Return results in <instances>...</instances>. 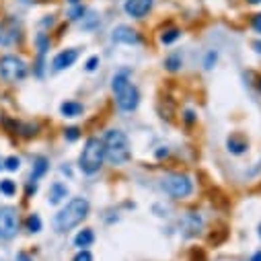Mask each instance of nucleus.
<instances>
[{
	"label": "nucleus",
	"mask_w": 261,
	"mask_h": 261,
	"mask_svg": "<svg viewBox=\"0 0 261 261\" xmlns=\"http://www.w3.org/2000/svg\"><path fill=\"white\" fill-rule=\"evenodd\" d=\"M89 202L85 198H72L66 206H64L56 216H54V228L58 232H68L74 226H79L87 216H89Z\"/></svg>",
	"instance_id": "nucleus-1"
},
{
	"label": "nucleus",
	"mask_w": 261,
	"mask_h": 261,
	"mask_svg": "<svg viewBox=\"0 0 261 261\" xmlns=\"http://www.w3.org/2000/svg\"><path fill=\"white\" fill-rule=\"evenodd\" d=\"M111 91L115 95V101H117V107L125 113L134 111L140 103V93L138 89L129 83V72L127 70H119L113 74L111 79Z\"/></svg>",
	"instance_id": "nucleus-2"
},
{
	"label": "nucleus",
	"mask_w": 261,
	"mask_h": 261,
	"mask_svg": "<svg viewBox=\"0 0 261 261\" xmlns=\"http://www.w3.org/2000/svg\"><path fill=\"white\" fill-rule=\"evenodd\" d=\"M103 146H105V159L115 167L127 163L129 156H132L129 140L121 129H107L103 136Z\"/></svg>",
	"instance_id": "nucleus-3"
},
{
	"label": "nucleus",
	"mask_w": 261,
	"mask_h": 261,
	"mask_svg": "<svg viewBox=\"0 0 261 261\" xmlns=\"http://www.w3.org/2000/svg\"><path fill=\"white\" fill-rule=\"evenodd\" d=\"M103 161H105V146H103V140L99 138H89L81 156H79V167L83 173L87 175H95L101 167H103Z\"/></svg>",
	"instance_id": "nucleus-4"
},
{
	"label": "nucleus",
	"mask_w": 261,
	"mask_h": 261,
	"mask_svg": "<svg viewBox=\"0 0 261 261\" xmlns=\"http://www.w3.org/2000/svg\"><path fill=\"white\" fill-rule=\"evenodd\" d=\"M161 185L175 200H185L193 193V181L185 173H169V175L163 177Z\"/></svg>",
	"instance_id": "nucleus-5"
},
{
	"label": "nucleus",
	"mask_w": 261,
	"mask_h": 261,
	"mask_svg": "<svg viewBox=\"0 0 261 261\" xmlns=\"http://www.w3.org/2000/svg\"><path fill=\"white\" fill-rule=\"evenodd\" d=\"M29 68L23 58L19 56H3L0 58V79L9 85H15V83H21L25 81Z\"/></svg>",
	"instance_id": "nucleus-6"
},
{
	"label": "nucleus",
	"mask_w": 261,
	"mask_h": 261,
	"mask_svg": "<svg viewBox=\"0 0 261 261\" xmlns=\"http://www.w3.org/2000/svg\"><path fill=\"white\" fill-rule=\"evenodd\" d=\"M19 232V214L15 208H0V239H13Z\"/></svg>",
	"instance_id": "nucleus-7"
},
{
	"label": "nucleus",
	"mask_w": 261,
	"mask_h": 261,
	"mask_svg": "<svg viewBox=\"0 0 261 261\" xmlns=\"http://www.w3.org/2000/svg\"><path fill=\"white\" fill-rule=\"evenodd\" d=\"M154 0H125L123 3V11L127 17L134 19H144L150 11H152Z\"/></svg>",
	"instance_id": "nucleus-8"
},
{
	"label": "nucleus",
	"mask_w": 261,
	"mask_h": 261,
	"mask_svg": "<svg viewBox=\"0 0 261 261\" xmlns=\"http://www.w3.org/2000/svg\"><path fill=\"white\" fill-rule=\"evenodd\" d=\"M111 39L115 43H123V45H138L142 39L138 35L136 29L127 27V25H117L113 31H111Z\"/></svg>",
	"instance_id": "nucleus-9"
},
{
	"label": "nucleus",
	"mask_w": 261,
	"mask_h": 261,
	"mask_svg": "<svg viewBox=\"0 0 261 261\" xmlns=\"http://www.w3.org/2000/svg\"><path fill=\"white\" fill-rule=\"evenodd\" d=\"M19 37H21V33H19V27L15 25L13 19H7V21L0 23V45L9 47L15 41H19Z\"/></svg>",
	"instance_id": "nucleus-10"
},
{
	"label": "nucleus",
	"mask_w": 261,
	"mask_h": 261,
	"mask_svg": "<svg viewBox=\"0 0 261 261\" xmlns=\"http://www.w3.org/2000/svg\"><path fill=\"white\" fill-rule=\"evenodd\" d=\"M76 60H79V49L70 47V49H64V51H60V54L54 58L51 66H54V70H56V72H62V70L70 68Z\"/></svg>",
	"instance_id": "nucleus-11"
},
{
	"label": "nucleus",
	"mask_w": 261,
	"mask_h": 261,
	"mask_svg": "<svg viewBox=\"0 0 261 261\" xmlns=\"http://www.w3.org/2000/svg\"><path fill=\"white\" fill-rule=\"evenodd\" d=\"M181 228H183V232H185V237H193V234H198L200 230H202V226H204V220H202V216L198 214V212H187L183 218H181Z\"/></svg>",
	"instance_id": "nucleus-12"
},
{
	"label": "nucleus",
	"mask_w": 261,
	"mask_h": 261,
	"mask_svg": "<svg viewBox=\"0 0 261 261\" xmlns=\"http://www.w3.org/2000/svg\"><path fill=\"white\" fill-rule=\"evenodd\" d=\"M68 187L64 185L62 181H54L51 185H49V191H47V202L51 204V206H58V204H62L64 200L68 198Z\"/></svg>",
	"instance_id": "nucleus-13"
},
{
	"label": "nucleus",
	"mask_w": 261,
	"mask_h": 261,
	"mask_svg": "<svg viewBox=\"0 0 261 261\" xmlns=\"http://www.w3.org/2000/svg\"><path fill=\"white\" fill-rule=\"evenodd\" d=\"M226 148H228V152L230 154H245L247 152V148H249V144H247V140L245 138H241V136H237V134H232V136H228L226 138Z\"/></svg>",
	"instance_id": "nucleus-14"
},
{
	"label": "nucleus",
	"mask_w": 261,
	"mask_h": 261,
	"mask_svg": "<svg viewBox=\"0 0 261 261\" xmlns=\"http://www.w3.org/2000/svg\"><path fill=\"white\" fill-rule=\"evenodd\" d=\"M49 171V161L47 159H43V156H39L37 161H35V165H33V169H31V177H29V183L31 185H37V181L45 175Z\"/></svg>",
	"instance_id": "nucleus-15"
},
{
	"label": "nucleus",
	"mask_w": 261,
	"mask_h": 261,
	"mask_svg": "<svg viewBox=\"0 0 261 261\" xmlns=\"http://www.w3.org/2000/svg\"><path fill=\"white\" fill-rule=\"evenodd\" d=\"M83 111H85V107L79 103V101H64L62 105H60V113L64 115V117H79V115H83Z\"/></svg>",
	"instance_id": "nucleus-16"
},
{
	"label": "nucleus",
	"mask_w": 261,
	"mask_h": 261,
	"mask_svg": "<svg viewBox=\"0 0 261 261\" xmlns=\"http://www.w3.org/2000/svg\"><path fill=\"white\" fill-rule=\"evenodd\" d=\"M93 241H95V234H93L91 228H83V230L74 237V245H76L79 249H89V247L93 245Z\"/></svg>",
	"instance_id": "nucleus-17"
},
{
	"label": "nucleus",
	"mask_w": 261,
	"mask_h": 261,
	"mask_svg": "<svg viewBox=\"0 0 261 261\" xmlns=\"http://www.w3.org/2000/svg\"><path fill=\"white\" fill-rule=\"evenodd\" d=\"M181 66H183V60L179 54H171L165 58V68L169 72H177V70H181Z\"/></svg>",
	"instance_id": "nucleus-18"
},
{
	"label": "nucleus",
	"mask_w": 261,
	"mask_h": 261,
	"mask_svg": "<svg viewBox=\"0 0 261 261\" xmlns=\"http://www.w3.org/2000/svg\"><path fill=\"white\" fill-rule=\"evenodd\" d=\"M179 37H181V29H177V27H171V29H165V31L161 33V43L169 45V43H175Z\"/></svg>",
	"instance_id": "nucleus-19"
},
{
	"label": "nucleus",
	"mask_w": 261,
	"mask_h": 261,
	"mask_svg": "<svg viewBox=\"0 0 261 261\" xmlns=\"http://www.w3.org/2000/svg\"><path fill=\"white\" fill-rule=\"evenodd\" d=\"M81 21H83V29H87V31H93V29L99 25V17H97L95 11H87Z\"/></svg>",
	"instance_id": "nucleus-20"
},
{
	"label": "nucleus",
	"mask_w": 261,
	"mask_h": 261,
	"mask_svg": "<svg viewBox=\"0 0 261 261\" xmlns=\"http://www.w3.org/2000/svg\"><path fill=\"white\" fill-rule=\"evenodd\" d=\"M0 193H5L7 198H13L17 193V183L13 179H3L0 181Z\"/></svg>",
	"instance_id": "nucleus-21"
},
{
	"label": "nucleus",
	"mask_w": 261,
	"mask_h": 261,
	"mask_svg": "<svg viewBox=\"0 0 261 261\" xmlns=\"http://www.w3.org/2000/svg\"><path fill=\"white\" fill-rule=\"evenodd\" d=\"M216 62H218V51L216 49H208L206 51V58H204V68L206 70H212L216 66Z\"/></svg>",
	"instance_id": "nucleus-22"
},
{
	"label": "nucleus",
	"mask_w": 261,
	"mask_h": 261,
	"mask_svg": "<svg viewBox=\"0 0 261 261\" xmlns=\"http://www.w3.org/2000/svg\"><path fill=\"white\" fill-rule=\"evenodd\" d=\"M35 43H37L39 56H43V54L49 49V37H47L45 33H37V37H35Z\"/></svg>",
	"instance_id": "nucleus-23"
},
{
	"label": "nucleus",
	"mask_w": 261,
	"mask_h": 261,
	"mask_svg": "<svg viewBox=\"0 0 261 261\" xmlns=\"http://www.w3.org/2000/svg\"><path fill=\"white\" fill-rule=\"evenodd\" d=\"M27 228H29V232H39L41 230V218H39V214H29Z\"/></svg>",
	"instance_id": "nucleus-24"
},
{
	"label": "nucleus",
	"mask_w": 261,
	"mask_h": 261,
	"mask_svg": "<svg viewBox=\"0 0 261 261\" xmlns=\"http://www.w3.org/2000/svg\"><path fill=\"white\" fill-rule=\"evenodd\" d=\"M85 13H87V9H85L83 5H74V7L70 9L68 17H70V21H81V19L85 17Z\"/></svg>",
	"instance_id": "nucleus-25"
},
{
	"label": "nucleus",
	"mask_w": 261,
	"mask_h": 261,
	"mask_svg": "<svg viewBox=\"0 0 261 261\" xmlns=\"http://www.w3.org/2000/svg\"><path fill=\"white\" fill-rule=\"evenodd\" d=\"M64 138H66L68 142L79 140L81 138V129L79 127H66V129H64Z\"/></svg>",
	"instance_id": "nucleus-26"
},
{
	"label": "nucleus",
	"mask_w": 261,
	"mask_h": 261,
	"mask_svg": "<svg viewBox=\"0 0 261 261\" xmlns=\"http://www.w3.org/2000/svg\"><path fill=\"white\" fill-rule=\"evenodd\" d=\"M5 169L7 171H19L21 169V159L19 156H9L5 161Z\"/></svg>",
	"instance_id": "nucleus-27"
},
{
	"label": "nucleus",
	"mask_w": 261,
	"mask_h": 261,
	"mask_svg": "<svg viewBox=\"0 0 261 261\" xmlns=\"http://www.w3.org/2000/svg\"><path fill=\"white\" fill-rule=\"evenodd\" d=\"M72 261H93V255H91V251L89 249H81L76 255H74V259Z\"/></svg>",
	"instance_id": "nucleus-28"
},
{
	"label": "nucleus",
	"mask_w": 261,
	"mask_h": 261,
	"mask_svg": "<svg viewBox=\"0 0 261 261\" xmlns=\"http://www.w3.org/2000/svg\"><path fill=\"white\" fill-rule=\"evenodd\" d=\"M183 119H185V123L193 125L195 121H198V115H195V111H193V109H185V111H183Z\"/></svg>",
	"instance_id": "nucleus-29"
},
{
	"label": "nucleus",
	"mask_w": 261,
	"mask_h": 261,
	"mask_svg": "<svg viewBox=\"0 0 261 261\" xmlns=\"http://www.w3.org/2000/svg\"><path fill=\"white\" fill-rule=\"evenodd\" d=\"M97 66H99V58H97V56H93V58L87 60V70H89V72L97 70Z\"/></svg>",
	"instance_id": "nucleus-30"
},
{
	"label": "nucleus",
	"mask_w": 261,
	"mask_h": 261,
	"mask_svg": "<svg viewBox=\"0 0 261 261\" xmlns=\"http://www.w3.org/2000/svg\"><path fill=\"white\" fill-rule=\"evenodd\" d=\"M251 25H253V29H255L257 33H261V13H259V15H253Z\"/></svg>",
	"instance_id": "nucleus-31"
},
{
	"label": "nucleus",
	"mask_w": 261,
	"mask_h": 261,
	"mask_svg": "<svg viewBox=\"0 0 261 261\" xmlns=\"http://www.w3.org/2000/svg\"><path fill=\"white\" fill-rule=\"evenodd\" d=\"M17 261H33L27 253H17Z\"/></svg>",
	"instance_id": "nucleus-32"
},
{
	"label": "nucleus",
	"mask_w": 261,
	"mask_h": 261,
	"mask_svg": "<svg viewBox=\"0 0 261 261\" xmlns=\"http://www.w3.org/2000/svg\"><path fill=\"white\" fill-rule=\"evenodd\" d=\"M169 154V148H159L156 150V159H163V156H167Z\"/></svg>",
	"instance_id": "nucleus-33"
},
{
	"label": "nucleus",
	"mask_w": 261,
	"mask_h": 261,
	"mask_svg": "<svg viewBox=\"0 0 261 261\" xmlns=\"http://www.w3.org/2000/svg\"><path fill=\"white\" fill-rule=\"evenodd\" d=\"M253 47H255V51H257V54H261V39H259V41H255V43H253Z\"/></svg>",
	"instance_id": "nucleus-34"
},
{
	"label": "nucleus",
	"mask_w": 261,
	"mask_h": 261,
	"mask_svg": "<svg viewBox=\"0 0 261 261\" xmlns=\"http://www.w3.org/2000/svg\"><path fill=\"white\" fill-rule=\"evenodd\" d=\"M251 261H261V251H257V253L251 257Z\"/></svg>",
	"instance_id": "nucleus-35"
},
{
	"label": "nucleus",
	"mask_w": 261,
	"mask_h": 261,
	"mask_svg": "<svg viewBox=\"0 0 261 261\" xmlns=\"http://www.w3.org/2000/svg\"><path fill=\"white\" fill-rule=\"evenodd\" d=\"M68 5H72V7L74 5H81V0H68Z\"/></svg>",
	"instance_id": "nucleus-36"
},
{
	"label": "nucleus",
	"mask_w": 261,
	"mask_h": 261,
	"mask_svg": "<svg viewBox=\"0 0 261 261\" xmlns=\"http://www.w3.org/2000/svg\"><path fill=\"white\" fill-rule=\"evenodd\" d=\"M247 3H251V5H259L261 0H247Z\"/></svg>",
	"instance_id": "nucleus-37"
},
{
	"label": "nucleus",
	"mask_w": 261,
	"mask_h": 261,
	"mask_svg": "<svg viewBox=\"0 0 261 261\" xmlns=\"http://www.w3.org/2000/svg\"><path fill=\"white\" fill-rule=\"evenodd\" d=\"M0 169H5V161L3 159H0Z\"/></svg>",
	"instance_id": "nucleus-38"
},
{
	"label": "nucleus",
	"mask_w": 261,
	"mask_h": 261,
	"mask_svg": "<svg viewBox=\"0 0 261 261\" xmlns=\"http://www.w3.org/2000/svg\"><path fill=\"white\" fill-rule=\"evenodd\" d=\"M259 237H261V224H259Z\"/></svg>",
	"instance_id": "nucleus-39"
}]
</instances>
